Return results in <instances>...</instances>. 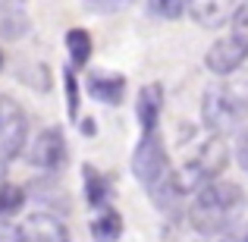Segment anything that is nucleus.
Instances as JSON below:
<instances>
[{
	"instance_id": "obj_13",
	"label": "nucleus",
	"mask_w": 248,
	"mask_h": 242,
	"mask_svg": "<svg viewBox=\"0 0 248 242\" xmlns=\"http://www.w3.org/2000/svg\"><path fill=\"white\" fill-rule=\"evenodd\" d=\"M29 32V10L19 3H0V35L6 41H16Z\"/></svg>"
},
{
	"instance_id": "obj_3",
	"label": "nucleus",
	"mask_w": 248,
	"mask_h": 242,
	"mask_svg": "<svg viewBox=\"0 0 248 242\" xmlns=\"http://www.w3.org/2000/svg\"><path fill=\"white\" fill-rule=\"evenodd\" d=\"M248 116V76H230V79H217L204 88L201 97V120L207 126V135H230L239 129Z\"/></svg>"
},
{
	"instance_id": "obj_19",
	"label": "nucleus",
	"mask_w": 248,
	"mask_h": 242,
	"mask_svg": "<svg viewBox=\"0 0 248 242\" xmlns=\"http://www.w3.org/2000/svg\"><path fill=\"white\" fill-rule=\"evenodd\" d=\"M148 13H154L160 19H179L186 13V3H148Z\"/></svg>"
},
{
	"instance_id": "obj_8",
	"label": "nucleus",
	"mask_w": 248,
	"mask_h": 242,
	"mask_svg": "<svg viewBox=\"0 0 248 242\" xmlns=\"http://www.w3.org/2000/svg\"><path fill=\"white\" fill-rule=\"evenodd\" d=\"M16 242H69L66 224L47 211H35L16 224Z\"/></svg>"
},
{
	"instance_id": "obj_12",
	"label": "nucleus",
	"mask_w": 248,
	"mask_h": 242,
	"mask_svg": "<svg viewBox=\"0 0 248 242\" xmlns=\"http://www.w3.org/2000/svg\"><path fill=\"white\" fill-rule=\"evenodd\" d=\"M82 182H85V198H88L91 208H110V182L101 170H94L91 163L82 167Z\"/></svg>"
},
{
	"instance_id": "obj_11",
	"label": "nucleus",
	"mask_w": 248,
	"mask_h": 242,
	"mask_svg": "<svg viewBox=\"0 0 248 242\" xmlns=\"http://www.w3.org/2000/svg\"><path fill=\"white\" fill-rule=\"evenodd\" d=\"M232 10H236V3H223V0H214V3H186V13L201 25V29L230 25Z\"/></svg>"
},
{
	"instance_id": "obj_20",
	"label": "nucleus",
	"mask_w": 248,
	"mask_h": 242,
	"mask_svg": "<svg viewBox=\"0 0 248 242\" xmlns=\"http://www.w3.org/2000/svg\"><path fill=\"white\" fill-rule=\"evenodd\" d=\"M236 154H239V163H242V170L248 173V126L239 132V142H236Z\"/></svg>"
},
{
	"instance_id": "obj_2",
	"label": "nucleus",
	"mask_w": 248,
	"mask_h": 242,
	"mask_svg": "<svg viewBox=\"0 0 248 242\" xmlns=\"http://www.w3.org/2000/svg\"><path fill=\"white\" fill-rule=\"evenodd\" d=\"M132 173H135V179L151 192L154 205H157L160 211H167V214L176 211L179 201L186 198L179 182H176V170L170 167L167 142H164L160 132H148V135L139 139V145H135V151H132Z\"/></svg>"
},
{
	"instance_id": "obj_4",
	"label": "nucleus",
	"mask_w": 248,
	"mask_h": 242,
	"mask_svg": "<svg viewBox=\"0 0 248 242\" xmlns=\"http://www.w3.org/2000/svg\"><path fill=\"white\" fill-rule=\"evenodd\" d=\"M226 163H230V151H226V142L223 139H217V135L201 139L198 145L186 154L179 173H176V182H179L182 195H188L192 189L198 192L201 186L220 179V173L226 170Z\"/></svg>"
},
{
	"instance_id": "obj_9",
	"label": "nucleus",
	"mask_w": 248,
	"mask_h": 242,
	"mask_svg": "<svg viewBox=\"0 0 248 242\" xmlns=\"http://www.w3.org/2000/svg\"><path fill=\"white\" fill-rule=\"evenodd\" d=\"M135 113H139L141 135L157 132L160 113H164V85H160V82L145 85V88L139 91V104H135Z\"/></svg>"
},
{
	"instance_id": "obj_1",
	"label": "nucleus",
	"mask_w": 248,
	"mask_h": 242,
	"mask_svg": "<svg viewBox=\"0 0 248 242\" xmlns=\"http://www.w3.org/2000/svg\"><path fill=\"white\" fill-rule=\"evenodd\" d=\"M242 214H245V192L239 182L230 179H214L201 186L188 205L192 230H198L201 236H223V233L236 230L242 224Z\"/></svg>"
},
{
	"instance_id": "obj_23",
	"label": "nucleus",
	"mask_w": 248,
	"mask_h": 242,
	"mask_svg": "<svg viewBox=\"0 0 248 242\" xmlns=\"http://www.w3.org/2000/svg\"><path fill=\"white\" fill-rule=\"evenodd\" d=\"M6 182H10V179H6V167H3V163H0V189H3Z\"/></svg>"
},
{
	"instance_id": "obj_6",
	"label": "nucleus",
	"mask_w": 248,
	"mask_h": 242,
	"mask_svg": "<svg viewBox=\"0 0 248 242\" xmlns=\"http://www.w3.org/2000/svg\"><path fill=\"white\" fill-rule=\"evenodd\" d=\"M29 163L44 173H57V170L66 163V142H63V132L57 126H47L31 139L29 145Z\"/></svg>"
},
{
	"instance_id": "obj_17",
	"label": "nucleus",
	"mask_w": 248,
	"mask_h": 242,
	"mask_svg": "<svg viewBox=\"0 0 248 242\" xmlns=\"http://www.w3.org/2000/svg\"><path fill=\"white\" fill-rule=\"evenodd\" d=\"M22 205H25V192L19 186H13V182H6V186L0 189V214H13Z\"/></svg>"
},
{
	"instance_id": "obj_15",
	"label": "nucleus",
	"mask_w": 248,
	"mask_h": 242,
	"mask_svg": "<svg viewBox=\"0 0 248 242\" xmlns=\"http://www.w3.org/2000/svg\"><path fill=\"white\" fill-rule=\"evenodd\" d=\"M91 50H94V41L85 29H69L66 32V54L76 66H85L91 60Z\"/></svg>"
},
{
	"instance_id": "obj_22",
	"label": "nucleus",
	"mask_w": 248,
	"mask_h": 242,
	"mask_svg": "<svg viewBox=\"0 0 248 242\" xmlns=\"http://www.w3.org/2000/svg\"><path fill=\"white\" fill-rule=\"evenodd\" d=\"M0 242H16V224L0 220Z\"/></svg>"
},
{
	"instance_id": "obj_7",
	"label": "nucleus",
	"mask_w": 248,
	"mask_h": 242,
	"mask_svg": "<svg viewBox=\"0 0 248 242\" xmlns=\"http://www.w3.org/2000/svg\"><path fill=\"white\" fill-rule=\"evenodd\" d=\"M245 60H248V50L232 35L217 38L204 54V66L211 69L214 76H220V79H230L232 73H239V69L245 66Z\"/></svg>"
},
{
	"instance_id": "obj_21",
	"label": "nucleus",
	"mask_w": 248,
	"mask_h": 242,
	"mask_svg": "<svg viewBox=\"0 0 248 242\" xmlns=\"http://www.w3.org/2000/svg\"><path fill=\"white\" fill-rule=\"evenodd\" d=\"M220 242H248V226H245V224H239L236 230L223 233V236H220Z\"/></svg>"
},
{
	"instance_id": "obj_5",
	"label": "nucleus",
	"mask_w": 248,
	"mask_h": 242,
	"mask_svg": "<svg viewBox=\"0 0 248 242\" xmlns=\"http://www.w3.org/2000/svg\"><path fill=\"white\" fill-rule=\"evenodd\" d=\"M25 135H29V123L22 107L10 97H0V163L3 167L13 158H19V151L25 148Z\"/></svg>"
},
{
	"instance_id": "obj_10",
	"label": "nucleus",
	"mask_w": 248,
	"mask_h": 242,
	"mask_svg": "<svg viewBox=\"0 0 248 242\" xmlns=\"http://www.w3.org/2000/svg\"><path fill=\"white\" fill-rule=\"evenodd\" d=\"M85 85H88L91 97H97L104 104H120L123 95H126V76L110 73V69H91Z\"/></svg>"
},
{
	"instance_id": "obj_14",
	"label": "nucleus",
	"mask_w": 248,
	"mask_h": 242,
	"mask_svg": "<svg viewBox=\"0 0 248 242\" xmlns=\"http://www.w3.org/2000/svg\"><path fill=\"white\" fill-rule=\"evenodd\" d=\"M91 236L94 242H116L123 236V214L116 208H101L91 220Z\"/></svg>"
},
{
	"instance_id": "obj_18",
	"label": "nucleus",
	"mask_w": 248,
	"mask_h": 242,
	"mask_svg": "<svg viewBox=\"0 0 248 242\" xmlns=\"http://www.w3.org/2000/svg\"><path fill=\"white\" fill-rule=\"evenodd\" d=\"M63 88H66V110H69V116L76 120V116H79V101H82V97H79V79H76V73L69 66L63 69Z\"/></svg>"
},
{
	"instance_id": "obj_16",
	"label": "nucleus",
	"mask_w": 248,
	"mask_h": 242,
	"mask_svg": "<svg viewBox=\"0 0 248 242\" xmlns=\"http://www.w3.org/2000/svg\"><path fill=\"white\" fill-rule=\"evenodd\" d=\"M230 25H232V38L248 50V3H236Z\"/></svg>"
}]
</instances>
